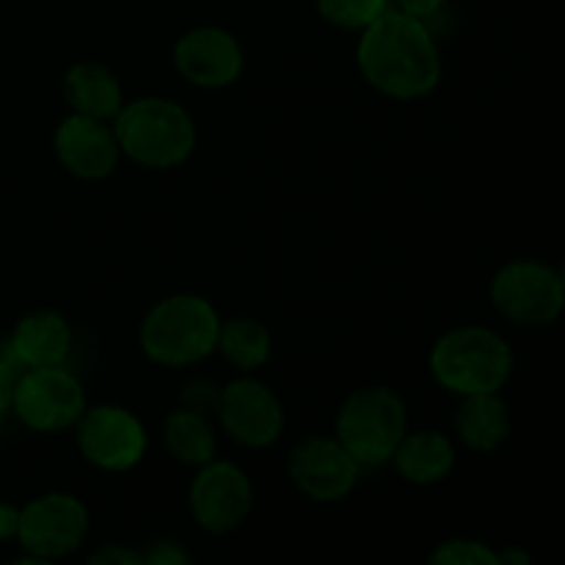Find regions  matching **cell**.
Returning <instances> with one entry per match:
<instances>
[{"mask_svg":"<svg viewBox=\"0 0 565 565\" xmlns=\"http://www.w3.org/2000/svg\"><path fill=\"white\" fill-rule=\"evenodd\" d=\"M359 66L370 86L397 99L425 97L441 77L439 50L425 20L386 9L362 31Z\"/></svg>","mask_w":565,"mask_h":565,"instance_id":"6da1fadb","label":"cell"},{"mask_svg":"<svg viewBox=\"0 0 565 565\" xmlns=\"http://www.w3.org/2000/svg\"><path fill=\"white\" fill-rule=\"evenodd\" d=\"M114 136L121 152L147 169L185 163L196 147V127L188 110L163 97H141L121 105Z\"/></svg>","mask_w":565,"mask_h":565,"instance_id":"7a4b0ae2","label":"cell"},{"mask_svg":"<svg viewBox=\"0 0 565 565\" xmlns=\"http://www.w3.org/2000/svg\"><path fill=\"white\" fill-rule=\"evenodd\" d=\"M430 370L441 386L458 395H489L505 386L513 370V353L494 331L463 326L436 342Z\"/></svg>","mask_w":565,"mask_h":565,"instance_id":"3957f363","label":"cell"},{"mask_svg":"<svg viewBox=\"0 0 565 565\" xmlns=\"http://www.w3.org/2000/svg\"><path fill=\"white\" fill-rule=\"evenodd\" d=\"M221 320L199 296H171L154 303L141 326V348L152 362L185 367L207 356L218 342Z\"/></svg>","mask_w":565,"mask_h":565,"instance_id":"277c9868","label":"cell"},{"mask_svg":"<svg viewBox=\"0 0 565 565\" xmlns=\"http://www.w3.org/2000/svg\"><path fill=\"white\" fill-rule=\"evenodd\" d=\"M406 436V406L384 386L351 395L337 417V439L356 458L359 467H379L395 456Z\"/></svg>","mask_w":565,"mask_h":565,"instance_id":"5b68a950","label":"cell"},{"mask_svg":"<svg viewBox=\"0 0 565 565\" xmlns=\"http://www.w3.org/2000/svg\"><path fill=\"white\" fill-rule=\"evenodd\" d=\"M494 307L519 326H546L565 307L563 281L555 268L535 259H516L494 276Z\"/></svg>","mask_w":565,"mask_h":565,"instance_id":"8992f818","label":"cell"},{"mask_svg":"<svg viewBox=\"0 0 565 565\" xmlns=\"http://www.w3.org/2000/svg\"><path fill=\"white\" fill-rule=\"evenodd\" d=\"M11 406L33 430L53 434L75 425L86 412V395L77 379L58 367H31L20 375Z\"/></svg>","mask_w":565,"mask_h":565,"instance_id":"52a82bcc","label":"cell"},{"mask_svg":"<svg viewBox=\"0 0 565 565\" xmlns=\"http://www.w3.org/2000/svg\"><path fill=\"white\" fill-rule=\"evenodd\" d=\"M88 533V511L70 494H44L20 513V544L28 555L58 561L72 555Z\"/></svg>","mask_w":565,"mask_h":565,"instance_id":"ba28073f","label":"cell"},{"mask_svg":"<svg viewBox=\"0 0 565 565\" xmlns=\"http://www.w3.org/2000/svg\"><path fill=\"white\" fill-rule=\"evenodd\" d=\"M77 447L94 467L125 472L143 458L147 434L127 408L97 406L77 419Z\"/></svg>","mask_w":565,"mask_h":565,"instance_id":"9c48e42d","label":"cell"},{"mask_svg":"<svg viewBox=\"0 0 565 565\" xmlns=\"http://www.w3.org/2000/svg\"><path fill=\"white\" fill-rule=\"evenodd\" d=\"M191 511L207 533H230L252 511V483L230 461H207L191 486Z\"/></svg>","mask_w":565,"mask_h":565,"instance_id":"30bf717a","label":"cell"},{"mask_svg":"<svg viewBox=\"0 0 565 565\" xmlns=\"http://www.w3.org/2000/svg\"><path fill=\"white\" fill-rule=\"evenodd\" d=\"M218 414L226 434L246 447H268L281 434V403L265 384L252 379L232 381L218 395Z\"/></svg>","mask_w":565,"mask_h":565,"instance_id":"8fae6325","label":"cell"},{"mask_svg":"<svg viewBox=\"0 0 565 565\" xmlns=\"http://www.w3.org/2000/svg\"><path fill=\"white\" fill-rule=\"evenodd\" d=\"M290 478L307 497L318 502L342 500L356 486L359 463L340 439L301 441L290 456Z\"/></svg>","mask_w":565,"mask_h":565,"instance_id":"7c38bea8","label":"cell"},{"mask_svg":"<svg viewBox=\"0 0 565 565\" xmlns=\"http://www.w3.org/2000/svg\"><path fill=\"white\" fill-rule=\"evenodd\" d=\"M174 64L193 86L224 88L243 72V50L224 28H193L177 42Z\"/></svg>","mask_w":565,"mask_h":565,"instance_id":"4fadbf2b","label":"cell"},{"mask_svg":"<svg viewBox=\"0 0 565 565\" xmlns=\"http://www.w3.org/2000/svg\"><path fill=\"white\" fill-rule=\"evenodd\" d=\"M119 141L105 121L72 114L55 130V154L70 174L81 180H103L116 169Z\"/></svg>","mask_w":565,"mask_h":565,"instance_id":"5bb4252c","label":"cell"},{"mask_svg":"<svg viewBox=\"0 0 565 565\" xmlns=\"http://www.w3.org/2000/svg\"><path fill=\"white\" fill-rule=\"evenodd\" d=\"M9 345L22 367H58L72 345L70 323L58 312H31L17 323Z\"/></svg>","mask_w":565,"mask_h":565,"instance_id":"9a60e30c","label":"cell"},{"mask_svg":"<svg viewBox=\"0 0 565 565\" xmlns=\"http://www.w3.org/2000/svg\"><path fill=\"white\" fill-rule=\"evenodd\" d=\"M64 97L72 114L108 121L121 110V86L116 75L94 61H81L64 77Z\"/></svg>","mask_w":565,"mask_h":565,"instance_id":"2e32d148","label":"cell"},{"mask_svg":"<svg viewBox=\"0 0 565 565\" xmlns=\"http://www.w3.org/2000/svg\"><path fill=\"white\" fill-rule=\"evenodd\" d=\"M392 458H395V467L403 478L428 486L450 475L452 463H456V450H452L447 436L434 434V430H419V434L403 436Z\"/></svg>","mask_w":565,"mask_h":565,"instance_id":"e0dca14e","label":"cell"},{"mask_svg":"<svg viewBox=\"0 0 565 565\" xmlns=\"http://www.w3.org/2000/svg\"><path fill=\"white\" fill-rule=\"evenodd\" d=\"M458 434L472 450H497L511 434V414L505 401H500L497 392L469 395L458 412Z\"/></svg>","mask_w":565,"mask_h":565,"instance_id":"ac0fdd59","label":"cell"},{"mask_svg":"<svg viewBox=\"0 0 565 565\" xmlns=\"http://www.w3.org/2000/svg\"><path fill=\"white\" fill-rule=\"evenodd\" d=\"M163 441L171 456L191 467H204L215 456V436L202 412L180 408L171 412L163 423Z\"/></svg>","mask_w":565,"mask_h":565,"instance_id":"d6986e66","label":"cell"},{"mask_svg":"<svg viewBox=\"0 0 565 565\" xmlns=\"http://www.w3.org/2000/svg\"><path fill=\"white\" fill-rule=\"evenodd\" d=\"M224 359L241 370H257L268 362L270 356V334L259 320L241 318L230 320L218 329V342H215Z\"/></svg>","mask_w":565,"mask_h":565,"instance_id":"ffe728a7","label":"cell"},{"mask_svg":"<svg viewBox=\"0 0 565 565\" xmlns=\"http://www.w3.org/2000/svg\"><path fill=\"white\" fill-rule=\"evenodd\" d=\"M386 9H390V0H318L320 17L348 31H364Z\"/></svg>","mask_w":565,"mask_h":565,"instance_id":"44dd1931","label":"cell"},{"mask_svg":"<svg viewBox=\"0 0 565 565\" xmlns=\"http://www.w3.org/2000/svg\"><path fill=\"white\" fill-rule=\"evenodd\" d=\"M428 565H500V555L480 541L456 539L441 544L430 555Z\"/></svg>","mask_w":565,"mask_h":565,"instance_id":"7402d4cb","label":"cell"},{"mask_svg":"<svg viewBox=\"0 0 565 565\" xmlns=\"http://www.w3.org/2000/svg\"><path fill=\"white\" fill-rule=\"evenodd\" d=\"M20 359L14 356L11 345H6L0 351V417H3L6 408L11 406L14 401V390H17V381H20Z\"/></svg>","mask_w":565,"mask_h":565,"instance_id":"603a6c76","label":"cell"},{"mask_svg":"<svg viewBox=\"0 0 565 565\" xmlns=\"http://www.w3.org/2000/svg\"><path fill=\"white\" fill-rule=\"evenodd\" d=\"M143 565H188V555L174 541H160L143 552Z\"/></svg>","mask_w":565,"mask_h":565,"instance_id":"cb8c5ba5","label":"cell"},{"mask_svg":"<svg viewBox=\"0 0 565 565\" xmlns=\"http://www.w3.org/2000/svg\"><path fill=\"white\" fill-rule=\"evenodd\" d=\"M88 565H143V557L138 555L136 550H127V546H99L92 557H88Z\"/></svg>","mask_w":565,"mask_h":565,"instance_id":"d4e9b609","label":"cell"},{"mask_svg":"<svg viewBox=\"0 0 565 565\" xmlns=\"http://www.w3.org/2000/svg\"><path fill=\"white\" fill-rule=\"evenodd\" d=\"M20 508L0 502V541L17 539V533H20Z\"/></svg>","mask_w":565,"mask_h":565,"instance_id":"484cf974","label":"cell"},{"mask_svg":"<svg viewBox=\"0 0 565 565\" xmlns=\"http://www.w3.org/2000/svg\"><path fill=\"white\" fill-rule=\"evenodd\" d=\"M395 3H397V9L406 11V14L425 20V17H434L436 11L445 6V0H395Z\"/></svg>","mask_w":565,"mask_h":565,"instance_id":"4316f807","label":"cell"},{"mask_svg":"<svg viewBox=\"0 0 565 565\" xmlns=\"http://www.w3.org/2000/svg\"><path fill=\"white\" fill-rule=\"evenodd\" d=\"M497 555H500V565H533V557L522 546H508V550L497 552Z\"/></svg>","mask_w":565,"mask_h":565,"instance_id":"83f0119b","label":"cell"},{"mask_svg":"<svg viewBox=\"0 0 565 565\" xmlns=\"http://www.w3.org/2000/svg\"><path fill=\"white\" fill-rule=\"evenodd\" d=\"M9 565H55V561H44V557L25 555V557H17V561L9 563Z\"/></svg>","mask_w":565,"mask_h":565,"instance_id":"f1b7e54d","label":"cell"},{"mask_svg":"<svg viewBox=\"0 0 565 565\" xmlns=\"http://www.w3.org/2000/svg\"><path fill=\"white\" fill-rule=\"evenodd\" d=\"M557 276H561V281H563V290H565V259H563L561 270H557Z\"/></svg>","mask_w":565,"mask_h":565,"instance_id":"f546056e","label":"cell"}]
</instances>
